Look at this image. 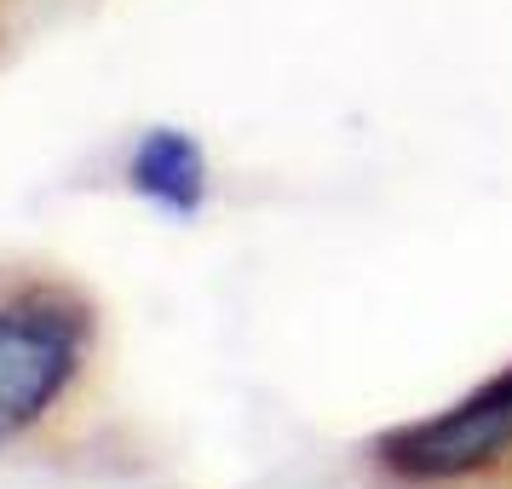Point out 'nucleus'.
I'll return each instance as SVG.
<instances>
[{
	"label": "nucleus",
	"mask_w": 512,
	"mask_h": 489,
	"mask_svg": "<svg viewBox=\"0 0 512 489\" xmlns=\"http://www.w3.org/2000/svg\"><path fill=\"white\" fill-rule=\"evenodd\" d=\"M512 443V369L489 380L478 392L443 409L432 420L397 426L392 438H380V461L403 478H461L489 466Z\"/></svg>",
	"instance_id": "obj_2"
},
{
	"label": "nucleus",
	"mask_w": 512,
	"mask_h": 489,
	"mask_svg": "<svg viewBox=\"0 0 512 489\" xmlns=\"http://www.w3.org/2000/svg\"><path fill=\"white\" fill-rule=\"evenodd\" d=\"M93 317L70 294H18L0 300V443L29 432L64 397V386L81 369Z\"/></svg>",
	"instance_id": "obj_1"
},
{
	"label": "nucleus",
	"mask_w": 512,
	"mask_h": 489,
	"mask_svg": "<svg viewBox=\"0 0 512 489\" xmlns=\"http://www.w3.org/2000/svg\"><path fill=\"white\" fill-rule=\"evenodd\" d=\"M127 179L139 196H150L156 208L167 213H196L202 196H208V162H202V144L179 133V127H156L144 133L133 162H127Z\"/></svg>",
	"instance_id": "obj_3"
}]
</instances>
